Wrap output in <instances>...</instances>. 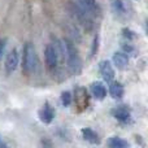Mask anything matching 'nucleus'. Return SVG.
<instances>
[{
  "label": "nucleus",
  "instance_id": "nucleus-1",
  "mask_svg": "<svg viewBox=\"0 0 148 148\" xmlns=\"http://www.w3.org/2000/svg\"><path fill=\"white\" fill-rule=\"evenodd\" d=\"M65 44V59L68 61V68H69L70 73L77 75L81 73L82 70V61L79 53L77 51L75 46L73 44V42H70L69 39H64Z\"/></svg>",
  "mask_w": 148,
  "mask_h": 148
},
{
  "label": "nucleus",
  "instance_id": "nucleus-2",
  "mask_svg": "<svg viewBox=\"0 0 148 148\" xmlns=\"http://www.w3.org/2000/svg\"><path fill=\"white\" fill-rule=\"evenodd\" d=\"M38 66V57L36 51L31 43H26L23 47V56H22V72L27 75L35 73Z\"/></svg>",
  "mask_w": 148,
  "mask_h": 148
},
{
  "label": "nucleus",
  "instance_id": "nucleus-3",
  "mask_svg": "<svg viewBox=\"0 0 148 148\" xmlns=\"http://www.w3.org/2000/svg\"><path fill=\"white\" fill-rule=\"evenodd\" d=\"M69 10L74 17V20H75L79 25L86 27L87 30H90V29L92 27V25H94V22H92V16L88 12H86L82 7H79L75 3H69Z\"/></svg>",
  "mask_w": 148,
  "mask_h": 148
},
{
  "label": "nucleus",
  "instance_id": "nucleus-4",
  "mask_svg": "<svg viewBox=\"0 0 148 148\" xmlns=\"http://www.w3.org/2000/svg\"><path fill=\"white\" fill-rule=\"evenodd\" d=\"M44 57H46V64L48 66V69L49 70L56 69L60 61V56L53 44H47L46 49H44Z\"/></svg>",
  "mask_w": 148,
  "mask_h": 148
},
{
  "label": "nucleus",
  "instance_id": "nucleus-5",
  "mask_svg": "<svg viewBox=\"0 0 148 148\" xmlns=\"http://www.w3.org/2000/svg\"><path fill=\"white\" fill-rule=\"evenodd\" d=\"M18 60H20V56H18V51L17 49H12V51L8 53L7 60H5V72L8 74H12L17 69L18 65Z\"/></svg>",
  "mask_w": 148,
  "mask_h": 148
},
{
  "label": "nucleus",
  "instance_id": "nucleus-6",
  "mask_svg": "<svg viewBox=\"0 0 148 148\" xmlns=\"http://www.w3.org/2000/svg\"><path fill=\"white\" fill-rule=\"evenodd\" d=\"M99 72L101 74V77L104 78V81L110 82L114 78V69L110 65L109 61H101L99 64Z\"/></svg>",
  "mask_w": 148,
  "mask_h": 148
},
{
  "label": "nucleus",
  "instance_id": "nucleus-7",
  "mask_svg": "<svg viewBox=\"0 0 148 148\" xmlns=\"http://www.w3.org/2000/svg\"><path fill=\"white\" fill-rule=\"evenodd\" d=\"M77 1H78L77 4H78L79 7H82L91 16L97 14V12H99V8H97V4L95 0H77Z\"/></svg>",
  "mask_w": 148,
  "mask_h": 148
},
{
  "label": "nucleus",
  "instance_id": "nucleus-8",
  "mask_svg": "<svg viewBox=\"0 0 148 148\" xmlns=\"http://www.w3.org/2000/svg\"><path fill=\"white\" fill-rule=\"evenodd\" d=\"M91 92H92V95L99 100H103L107 96V88H105V86L101 82H94V83L91 84Z\"/></svg>",
  "mask_w": 148,
  "mask_h": 148
},
{
  "label": "nucleus",
  "instance_id": "nucleus-9",
  "mask_svg": "<svg viewBox=\"0 0 148 148\" xmlns=\"http://www.w3.org/2000/svg\"><path fill=\"white\" fill-rule=\"evenodd\" d=\"M55 112L48 104H46L40 110H39V118H40L42 122L44 123H49L52 120H53Z\"/></svg>",
  "mask_w": 148,
  "mask_h": 148
},
{
  "label": "nucleus",
  "instance_id": "nucleus-10",
  "mask_svg": "<svg viewBox=\"0 0 148 148\" xmlns=\"http://www.w3.org/2000/svg\"><path fill=\"white\" fill-rule=\"evenodd\" d=\"M127 62H129V57L123 52H116L113 55V64L117 66V69H121V70L125 69L127 66Z\"/></svg>",
  "mask_w": 148,
  "mask_h": 148
},
{
  "label": "nucleus",
  "instance_id": "nucleus-11",
  "mask_svg": "<svg viewBox=\"0 0 148 148\" xmlns=\"http://www.w3.org/2000/svg\"><path fill=\"white\" fill-rule=\"evenodd\" d=\"M112 114L116 120L121 121V122H127V121L130 120V112L123 107L114 108V109L112 110Z\"/></svg>",
  "mask_w": 148,
  "mask_h": 148
},
{
  "label": "nucleus",
  "instance_id": "nucleus-12",
  "mask_svg": "<svg viewBox=\"0 0 148 148\" xmlns=\"http://www.w3.org/2000/svg\"><path fill=\"white\" fill-rule=\"evenodd\" d=\"M112 12L118 17H122L125 14V5H123L122 0H109Z\"/></svg>",
  "mask_w": 148,
  "mask_h": 148
},
{
  "label": "nucleus",
  "instance_id": "nucleus-13",
  "mask_svg": "<svg viewBox=\"0 0 148 148\" xmlns=\"http://www.w3.org/2000/svg\"><path fill=\"white\" fill-rule=\"evenodd\" d=\"M109 94L113 99H121L123 96V86L118 82H113L109 86Z\"/></svg>",
  "mask_w": 148,
  "mask_h": 148
},
{
  "label": "nucleus",
  "instance_id": "nucleus-14",
  "mask_svg": "<svg viewBox=\"0 0 148 148\" xmlns=\"http://www.w3.org/2000/svg\"><path fill=\"white\" fill-rule=\"evenodd\" d=\"M82 136H83L84 140L90 142V143L95 144V143H99V136H97V134L95 133L94 130H91V129H82Z\"/></svg>",
  "mask_w": 148,
  "mask_h": 148
},
{
  "label": "nucleus",
  "instance_id": "nucleus-15",
  "mask_svg": "<svg viewBox=\"0 0 148 148\" xmlns=\"http://www.w3.org/2000/svg\"><path fill=\"white\" fill-rule=\"evenodd\" d=\"M108 146L110 148H126V147H129V143L121 138L113 136V138H110L109 140H108Z\"/></svg>",
  "mask_w": 148,
  "mask_h": 148
},
{
  "label": "nucleus",
  "instance_id": "nucleus-16",
  "mask_svg": "<svg viewBox=\"0 0 148 148\" xmlns=\"http://www.w3.org/2000/svg\"><path fill=\"white\" fill-rule=\"evenodd\" d=\"M61 103L64 107H69L70 104H72V94H70L69 91H65L62 92L61 95Z\"/></svg>",
  "mask_w": 148,
  "mask_h": 148
},
{
  "label": "nucleus",
  "instance_id": "nucleus-17",
  "mask_svg": "<svg viewBox=\"0 0 148 148\" xmlns=\"http://www.w3.org/2000/svg\"><path fill=\"white\" fill-rule=\"evenodd\" d=\"M97 47H99V36L96 35L94 38V43H92V51H91L92 56L95 55V52H97Z\"/></svg>",
  "mask_w": 148,
  "mask_h": 148
},
{
  "label": "nucleus",
  "instance_id": "nucleus-18",
  "mask_svg": "<svg viewBox=\"0 0 148 148\" xmlns=\"http://www.w3.org/2000/svg\"><path fill=\"white\" fill-rule=\"evenodd\" d=\"M5 47H7V39H1L0 40V60H1L3 55L5 52Z\"/></svg>",
  "mask_w": 148,
  "mask_h": 148
},
{
  "label": "nucleus",
  "instance_id": "nucleus-19",
  "mask_svg": "<svg viewBox=\"0 0 148 148\" xmlns=\"http://www.w3.org/2000/svg\"><path fill=\"white\" fill-rule=\"evenodd\" d=\"M3 147H7V144H5L4 142H3L1 139H0V148H3Z\"/></svg>",
  "mask_w": 148,
  "mask_h": 148
}]
</instances>
